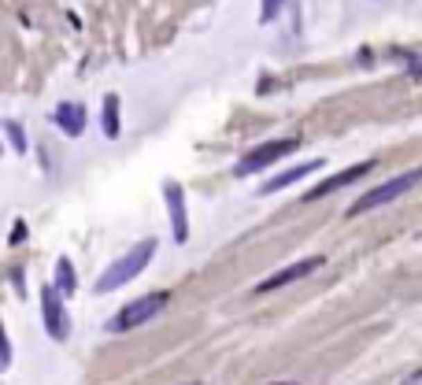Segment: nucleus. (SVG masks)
Listing matches in <instances>:
<instances>
[{"label": "nucleus", "mask_w": 422, "mask_h": 385, "mask_svg": "<svg viewBox=\"0 0 422 385\" xmlns=\"http://www.w3.org/2000/svg\"><path fill=\"white\" fill-rule=\"evenodd\" d=\"M322 263H326V256H308V260H297V263L281 267L278 274H270V278H263V282L256 285V293H274V289H281V285H289V282H297V278H308L311 271H319Z\"/></svg>", "instance_id": "0eeeda50"}, {"label": "nucleus", "mask_w": 422, "mask_h": 385, "mask_svg": "<svg viewBox=\"0 0 422 385\" xmlns=\"http://www.w3.org/2000/svg\"><path fill=\"white\" fill-rule=\"evenodd\" d=\"M371 170H374V159H363V163H355V167H344L341 174H333V178H326V181H319V186H311V189H308V200L330 197V192H337V189H344V186H352V181L367 178Z\"/></svg>", "instance_id": "6e6552de"}, {"label": "nucleus", "mask_w": 422, "mask_h": 385, "mask_svg": "<svg viewBox=\"0 0 422 385\" xmlns=\"http://www.w3.org/2000/svg\"><path fill=\"white\" fill-rule=\"evenodd\" d=\"M297 145H300V137H278V141H267V145H259L252 148L241 163H237V174H256V170H263L270 163H278L281 156H289V152H297Z\"/></svg>", "instance_id": "20e7f679"}, {"label": "nucleus", "mask_w": 422, "mask_h": 385, "mask_svg": "<svg viewBox=\"0 0 422 385\" xmlns=\"http://www.w3.org/2000/svg\"><path fill=\"white\" fill-rule=\"evenodd\" d=\"M56 289H60V296H71L74 289H78V278H74V267H71L67 256L56 260Z\"/></svg>", "instance_id": "9b49d317"}, {"label": "nucleus", "mask_w": 422, "mask_h": 385, "mask_svg": "<svg viewBox=\"0 0 422 385\" xmlns=\"http://www.w3.org/2000/svg\"><path fill=\"white\" fill-rule=\"evenodd\" d=\"M104 134L118 137V96H104Z\"/></svg>", "instance_id": "f8f14e48"}, {"label": "nucleus", "mask_w": 422, "mask_h": 385, "mask_svg": "<svg viewBox=\"0 0 422 385\" xmlns=\"http://www.w3.org/2000/svg\"><path fill=\"white\" fill-rule=\"evenodd\" d=\"M41 315H45V330L52 341H67L71 337V315L60 301V289L56 285H45L41 289Z\"/></svg>", "instance_id": "39448f33"}, {"label": "nucleus", "mask_w": 422, "mask_h": 385, "mask_svg": "<svg viewBox=\"0 0 422 385\" xmlns=\"http://www.w3.org/2000/svg\"><path fill=\"white\" fill-rule=\"evenodd\" d=\"M52 123L67 137H78L85 130V108L78 100H63V104H56V111H52Z\"/></svg>", "instance_id": "1a4fd4ad"}, {"label": "nucleus", "mask_w": 422, "mask_h": 385, "mask_svg": "<svg viewBox=\"0 0 422 385\" xmlns=\"http://www.w3.org/2000/svg\"><path fill=\"white\" fill-rule=\"evenodd\" d=\"M193 385H197V382H193Z\"/></svg>", "instance_id": "f3484780"}, {"label": "nucleus", "mask_w": 422, "mask_h": 385, "mask_svg": "<svg viewBox=\"0 0 422 385\" xmlns=\"http://www.w3.org/2000/svg\"><path fill=\"white\" fill-rule=\"evenodd\" d=\"M319 167H322V159H308V163H300V167H293V170H281V174H274L270 181H263V186H259V197H267V192H278V189L293 186V181L308 178V174H315Z\"/></svg>", "instance_id": "9d476101"}, {"label": "nucleus", "mask_w": 422, "mask_h": 385, "mask_svg": "<svg viewBox=\"0 0 422 385\" xmlns=\"http://www.w3.org/2000/svg\"><path fill=\"white\" fill-rule=\"evenodd\" d=\"M156 238H145V241H137L134 249H130L126 256H118V260L107 267V271L96 278V293H115V289H123V285H130L134 278L145 271L148 263H152V256H156Z\"/></svg>", "instance_id": "f257e3e1"}, {"label": "nucleus", "mask_w": 422, "mask_h": 385, "mask_svg": "<svg viewBox=\"0 0 422 385\" xmlns=\"http://www.w3.org/2000/svg\"><path fill=\"white\" fill-rule=\"evenodd\" d=\"M281 8H285V0H263V4H259V19H263V23H274Z\"/></svg>", "instance_id": "4468645a"}, {"label": "nucleus", "mask_w": 422, "mask_h": 385, "mask_svg": "<svg viewBox=\"0 0 422 385\" xmlns=\"http://www.w3.org/2000/svg\"><path fill=\"white\" fill-rule=\"evenodd\" d=\"M419 74H422V71H419Z\"/></svg>", "instance_id": "a211bd4d"}, {"label": "nucleus", "mask_w": 422, "mask_h": 385, "mask_svg": "<svg viewBox=\"0 0 422 385\" xmlns=\"http://www.w3.org/2000/svg\"><path fill=\"white\" fill-rule=\"evenodd\" d=\"M4 134H8V141H12L15 152L26 156V134H23V126H19L15 119H8V123H4Z\"/></svg>", "instance_id": "ddd939ff"}, {"label": "nucleus", "mask_w": 422, "mask_h": 385, "mask_svg": "<svg viewBox=\"0 0 422 385\" xmlns=\"http://www.w3.org/2000/svg\"><path fill=\"white\" fill-rule=\"evenodd\" d=\"M404 385H422V367H419V370H415V374H411V378H407V382H404Z\"/></svg>", "instance_id": "dca6fc26"}, {"label": "nucleus", "mask_w": 422, "mask_h": 385, "mask_svg": "<svg viewBox=\"0 0 422 385\" xmlns=\"http://www.w3.org/2000/svg\"><path fill=\"white\" fill-rule=\"evenodd\" d=\"M8 367V363H12V337H4V359H0Z\"/></svg>", "instance_id": "2eb2a0df"}, {"label": "nucleus", "mask_w": 422, "mask_h": 385, "mask_svg": "<svg viewBox=\"0 0 422 385\" xmlns=\"http://www.w3.org/2000/svg\"><path fill=\"white\" fill-rule=\"evenodd\" d=\"M167 301H170V293H148V296H137V301H130V304L118 307V312L104 323V330H107V334H126V330L145 326L148 319H156L159 312H164Z\"/></svg>", "instance_id": "f03ea898"}, {"label": "nucleus", "mask_w": 422, "mask_h": 385, "mask_svg": "<svg viewBox=\"0 0 422 385\" xmlns=\"http://www.w3.org/2000/svg\"><path fill=\"white\" fill-rule=\"evenodd\" d=\"M422 181V167L415 170H404V174H396L393 181H385V186H374V189H367L360 200L349 208V215H363V211H374V208H382V204H393L396 197H404L407 189H415Z\"/></svg>", "instance_id": "7ed1b4c3"}, {"label": "nucleus", "mask_w": 422, "mask_h": 385, "mask_svg": "<svg viewBox=\"0 0 422 385\" xmlns=\"http://www.w3.org/2000/svg\"><path fill=\"white\" fill-rule=\"evenodd\" d=\"M164 200H167V211H170V233H175L178 244L189 241V211H186V189L178 181H167L164 186Z\"/></svg>", "instance_id": "423d86ee"}]
</instances>
